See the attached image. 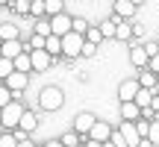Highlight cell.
Segmentation results:
<instances>
[{"label":"cell","instance_id":"6da1fadb","mask_svg":"<svg viewBox=\"0 0 159 147\" xmlns=\"http://www.w3.org/2000/svg\"><path fill=\"white\" fill-rule=\"evenodd\" d=\"M21 115H24V106L18 100H9L3 109H0V124L6 127V130H18V124H21Z\"/></svg>","mask_w":159,"mask_h":147},{"label":"cell","instance_id":"7a4b0ae2","mask_svg":"<svg viewBox=\"0 0 159 147\" xmlns=\"http://www.w3.org/2000/svg\"><path fill=\"white\" fill-rule=\"evenodd\" d=\"M39 103H41V109H47V112H56V109L65 103V94H62L59 85H47V88H41Z\"/></svg>","mask_w":159,"mask_h":147},{"label":"cell","instance_id":"3957f363","mask_svg":"<svg viewBox=\"0 0 159 147\" xmlns=\"http://www.w3.org/2000/svg\"><path fill=\"white\" fill-rule=\"evenodd\" d=\"M83 44H85V35L83 33H65L62 35V53L65 56H71V59H77L80 53H83Z\"/></svg>","mask_w":159,"mask_h":147},{"label":"cell","instance_id":"277c9868","mask_svg":"<svg viewBox=\"0 0 159 147\" xmlns=\"http://www.w3.org/2000/svg\"><path fill=\"white\" fill-rule=\"evenodd\" d=\"M71 24H74V18L65 15V12H59V15H50V33L62 38L65 33H71Z\"/></svg>","mask_w":159,"mask_h":147},{"label":"cell","instance_id":"5b68a950","mask_svg":"<svg viewBox=\"0 0 159 147\" xmlns=\"http://www.w3.org/2000/svg\"><path fill=\"white\" fill-rule=\"evenodd\" d=\"M121 136H124V141L127 147H139V141H142V136H139V130H136V121H121Z\"/></svg>","mask_w":159,"mask_h":147},{"label":"cell","instance_id":"8992f818","mask_svg":"<svg viewBox=\"0 0 159 147\" xmlns=\"http://www.w3.org/2000/svg\"><path fill=\"white\" fill-rule=\"evenodd\" d=\"M30 62H33V71H47L53 62V56L41 47V50H30Z\"/></svg>","mask_w":159,"mask_h":147},{"label":"cell","instance_id":"52a82bcc","mask_svg":"<svg viewBox=\"0 0 159 147\" xmlns=\"http://www.w3.org/2000/svg\"><path fill=\"white\" fill-rule=\"evenodd\" d=\"M27 47L21 44L18 38H6V41H0V56H6V59H15L18 53H24Z\"/></svg>","mask_w":159,"mask_h":147},{"label":"cell","instance_id":"ba28073f","mask_svg":"<svg viewBox=\"0 0 159 147\" xmlns=\"http://www.w3.org/2000/svg\"><path fill=\"white\" fill-rule=\"evenodd\" d=\"M3 82L9 85V91H12V94H18V91H24V88H27V74H24V71H12L9 77L3 79Z\"/></svg>","mask_w":159,"mask_h":147},{"label":"cell","instance_id":"9c48e42d","mask_svg":"<svg viewBox=\"0 0 159 147\" xmlns=\"http://www.w3.org/2000/svg\"><path fill=\"white\" fill-rule=\"evenodd\" d=\"M94 115H91V112H80L77 115V118H74V130L80 132V136H89V130H91V127H94Z\"/></svg>","mask_w":159,"mask_h":147},{"label":"cell","instance_id":"30bf717a","mask_svg":"<svg viewBox=\"0 0 159 147\" xmlns=\"http://www.w3.org/2000/svg\"><path fill=\"white\" fill-rule=\"evenodd\" d=\"M109 136H112V127L106 121H94V127L89 130V138H94V141H109Z\"/></svg>","mask_w":159,"mask_h":147},{"label":"cell","instance_id":"8fae6325","mask_svg":"<svg viewBox=\"0 0 159 147\" xmlns=\"http://www.w3.org/2000/svg\"><path fill=\"white\" fill-rule=\"evenodd\" d=\"M139 88H142V85H139V79H124V82L118 85V97H121V103H124V100H133Z\"/></svg>","mask_w":159,"mask_h":147},{"label":"cell","instance_id":"7c38bea8","mask_svg":"<svg viewBox=\"0 0 159 147\" xmlns=\"http://www.w3.org/2000/svg\"><path fill=\"white\" fill-rule=\"evenodd\" d=\"M121 118L124 121H139L142 118V106H139L136 100H124L121 103Z\"/></svg>","mask_w":159,"mask_h":147},{"label":"cell","instance_id":"4fadbf2b","mask_svg":"<svg viewBox=\"0 0 159 147\" xmlns=\"http://www.w3.org/2000/svg\"><path fill=\"white\" fill-rule=\"evenodd\" d=\"M115 15L130 21V18L136 15V3H130V0H115Z\"/></svg>","mask_w":159,"mask_h":147},{"label":"cell","instance_id":"5bb4252c","mask_svg":"<svg viewBox=\"0 0 159 147\" xmlns=\"http://www.w3.org/2000/svg\"><path fill=\"white\" fill-rule=\"evenodd\" d=\"M148 59H150V56H148V50H144V44L130 50V62L136 65V68H148Z\"/></svg>","mask_w":159,"mask_h":147},{"label":"cell","instance_id":"9a60e30c","mask_svg":"<svg viewBox=\"0 0 159 147\" xmlns=\"http://www.w3.org/2000/svg\"><path fill=\"white\" fill-rule=\"evenodd\" d=\"M35 127H39V118H35L33 112H27V109H24V115H21V124H18V130H24V132L30 136V132H33Z\"/></svg>","mask_w":159,"mask_h":147},{"label":"cell","instance_id":"2e32d148","mask_svg":"<svg viewBox=\"0 0 159 147\" xmlns=\"http://www.w3.org/2000/svg\"><path fill=\"white\" fill-rule=\"evenodd\" d=\"M44 50L50 53V56H59V53H62V38H59V35H47L44 38Z\"/></svg>","mask_w":159,"mask_h":147},{"label":"cell","instance_id":"e0dca14e","mask_svg":"<svg viewBox=\"0 0 159 147\" xmlns=\"http://www.w3.org/2000/svg\"><path fill=\"white\" fill-rule=\"evenodd\" d=\"M12 62H15V71H24V74H30V71H33V62H30V50L18 53Z\"/></svg>","mask_w":159,"mask_h":147},{"label":"cell","instance_id":"ac0fdd59","mask_svg":"<svg viewBox=\"0 0 159 147\" xmlns=\"http://www.w3.org/2000/svg\"><path fill=\"white\" fill-rule=\"evenodd\" d=\"M156 82H159V74H153L150 68H144L142 77H139V85H144V88H156Z\"/></svg>","mask_w":159,"mask_h":147},{"label":"cell","instance_id":"d6986e66","mask_svg":"<svg viewBox=\"0 0 159 147\" xmlns=\"http://www.w3.org/2000/svg\"><path fill=\"white\" fill-rule=\"evenodd\" d=\"M133 100H136L142 109H144V106H150V100H153V88H144V85H142V88L136 91V97H133Z\"/></svg>","mask_w":159,"mask_h":147},{"label":"cell","instance_id":"ffe728a7","mask_svg":"<svg viewBox=\"0 0 159 147\" xmlns=\"http://www.w3.org/2000/svg\"><path fill=\"white\" fill-rule=\"evenodd\" d=\"M118 21H121V18H109V21H103V24H100L103 38H115V27H118Z\"/></svg>","mask_w":159,"mask_h":147},{"label":"cell","instance_id":"44dd1931","mask_svg":"<svg viewBox=\"0 0 159 147\" xmlns=\"http://www.w3.org/2000/svg\"><path fill=\"white\" fill-rule=\"evenodd\" d=\"M130 35H133V27H130V24L124 21V18H121V21H118V27H115V38L127 41V38H130Z\"/></svg>","mask_w":159,"mask_h":147},{"label":"cell","instance_id":"7402d4cb","mask_svg":"<svg viewBox=\"0 0 159 147\" xmlns=\"http://www.w3.org/2000/svg\"><path fill=\"white\" fill-rule=\"evenodd\" d=\"M6 38H18V27L15 24H0V41H6Z\"/></svg>","mask_w":159,"mask_h":147},{"label":"cell","instance_id":"603a6c76","mask_svg":"<svg viewBox=\"0 0 159 147\" xmlns=\"http://www.w3.org/2000/svg\"><path fill=\"white\" fill-rule=\"evenodd\" d=\"M12 71H15V62H12V59H6V56H0V79H6Z\"/></svg>","mask_w":159,"mask_h":147},{"label":"cell","instance_id":"cb8c5ba5","mask_svg":"<svg viewBox=\"0 0 159 147\" xmlns=\"http://www.w3.org/2000/svg\"><path fill=\"white\" fill-rule=\"evenodd\" d=\"M85 41H94V44H100V41H103L100 27H89V29H85Z\"/></svg>","mask_w":159,"mask_h":147},{"label":"cell","instance_id":"d4e9b609","mask_svg":"<svg viewBox=\"0 0 159 147\" xmlns=\"http://www.w3.org/2000/svg\"><path fill=\"white\" fill-rule=\"evenodd\" d=\"M59 141H62L65 147H77V144H80V132H77V130H74V132H65Z\"/></svg>","mask_w":159,"mask_h":147},{"label":"cell","instance_id":"484cf974","mask_svg":"<svg viewBox=\"0 0 159 147\" xmlns=\"http://www.w3.org/2000/svg\"><path fill=\"white\" fill-rule=\"evenodd\" d=\"M44 12L47 15H59L62 12V0H44Z\"/></svg>","mask_w":159,"mask_h":147},{"label":"cell","instance_id":"4316f807","mask_svg":"<svg viewBox=\"0 0 159 147\" xmlns=\"http://www.w3.org/2000/svg\"><path fill=\"white\" fill-rule=\"evenodd\" d=\"M0 147H18V136L15 132H3L0 136Z\"/></svg>","mask_w":159,"mask_h":147},{"label":"cell","instance_id":"83f0119b","mask_svg":"<svg viewBox=\"0 0 159 147\" xmlns=\"http://www.w3.org/2000/svg\"><path fill=\"white\" fill-rule=\"evenodd\" d=\"M144 138H150V144H159V121H150V130Z\"/></svg>","mask_w":159,"mask_h":147},{"label":"cell","instance_id":"f1b7e54d","mask_svg":"<svg viewBox=\"0 0 159 147\" xmlns=\"http://www.w3.org/2000/svg\"><path fill=\"white\" fill-rule=\"evenodd\" d=\"M30 15H33V18L47 15V12H44V0H33V6H30Z\"/></svg>","mask_w":159,"mask_h":147},{"label":"cell","instance_id":"f546056e","mask_svg":"<svg viewBox=\"0 0 159 147\" xmlns=\"http://www.w3.org/2000/svg\"><path fill=\"white\" fill-rule=\"evenodd\" d=\"M9 100H12V91H9V85L3 82V85H0V109H3V106H6Z\"/></svg>","mask_w":159,"mask_h":147},{"label":"cell","instance_id":"4dcf8cb0","mask_svg":"<svg viewBox=\"0 0 159 147\" xmlns=\"http://www.w3.org/2000/svg\"><path fill=\"white\" fill-rule=\"evenodd\" d=\"M94 53H97V44H94V41H85V44H83V53H80V56L91 59V56H94Z\"/></svg>","mask_w":159,"mask_h":147},{"label":"cell","instance_id":"1f68e13d","mask_svg":"<svg viewBox=\"0 0 159 147\" xmlns=\"http://www.w3.org/2000/svg\"><path fill=\"white\" fill-rule=\"evenodd\" d=\"M136 130H139V136L144 138V136H148V130H150V121H148V118H139V121H136Z\"/></svg>","mask_w":159,"mask_h":147},{"label":"cell","instance_id":"d6a6232c","mask_svg":"<svg viewBox=\"0 0 159 147\" xmlns=\"http://www.w3.org/2000/svg\"><path fill=\"white\" fill-rule=\"evenodd\" d=\"M44 38H47V35H39V33H35L33 41H30V50H41V47H44Z\"/></svg>","mask_w":159,"mask_h":147},{"label":"cell","instance_id":"836d02e7","mask_svg":"<svg viewBox=\"0 0 159 147\" xmlns=\"http://www.w3.org/2000/svg\"><path fill=\"white\" fill-rule=\"evenodd\" d=\"M30 6H33V0H15V9L21 15H30Z\"/></svg>","mask_w":159,"mask_h":147},{"label":"cell","instance_id":"e575fe53","mask_svg":"<svg viewBox=\"0 0 159 147\" xmlns=\"http://www.w3.org/2000/svg\"><path fill=\"white\" fill-rule=\"evenodd\" d=\"M71 29H74V33H83V35H85V29H89V24H85L83 18H74V24H71Z\"/></svg>","mask_w":159,"mask_h":147},{"label":"cell","instance_id":"d590c367","mask_svg":"<svg viewBox=\"0 0 159 147\" xmlns=\"http://www.w3.org/2000/svg\"><path fill=\"white\" fill-rule=\"evenodd\" d=\"M109 141H115V147H127L124 136H121V130H112V136H109Z\"/></svg>","mask_w":159,"mask_h":147},{"label":"cell","instance_id":"8d00e7d4","mask_svg":"<svg viewBox=\"0 0 159 147\" xmlns=\"http://www.w3.org/2000/svg\"><path fill=\"white\" fill-rule=\"evenodd\" d=\"M35 33L39 35H50V21H39L35 24Z\"/></svg>","mask_w":159,"mask_h":147},{"label":"cell","instance_id":"74e56055","mask_svg":"<svg viewBox=\"0 0 159 147\" xmlns=\"http://www.w3.org/2000/svg\"><path fill=\"white\" fill-rule=\"evenodd\" d=\"M148 68L153 71V74H159V53H153V56L148 59Z\"/></svg>","mask_w":159,"mask_h":147},{"label":"cell","instance_id":"f35d334b","mask_svg":"<svg viewBox=\"0 0 159 147\" xmlns=\"http://www.w3.org/2000/svg\"><path fill=\"white\" fill-rule=\"evenodd\" d=\"M144 50H148V56H153V53H159V41L153 44V41H150V44H144Z\"/></svg>","mask_w":159,"mask_h":147},{"label":"cell","instance_id":"ab89813d","mask_svg":"<svg viewBox=\"0 0 159 147\" xmlns=\"http://www.w3.org/2000/svg\"><path fill=\"white\" fill-rule=\"evenodd\" d=\"M18 147H35V144L30 141V138H18Z\"/></svg>","mask_w":159,"mask_h":147},{"label":"cell","instance_id":"60d3db41","mask_svg":"<svg viewBox=\"0 0 159 147\" xmlns=\"http://www.w3.org/2000/svg\"><path fill=\"white\" fill-rule=\"evenodd\" d=\"M85 147H103V141H94V138H89V141H85Z\"/></svg>","mask_w":159,"mask_h":147},{"label":"cell","instance_id":"b9f144b4","mask_svg":"<svg viewBox=\"0 0 159 147\" xmlns=\"http://www.w3.org/2000/svg\"><path fill=\"white\" fill-rule=\"evenodd\" d=\"M44 147H65V144H62V141H47Z\"/></svg>","mask_w":159,"mask_h":147},{"label":"cell","instance_id":"7bdbcfd3","mask_svg":"<svg viewBox=\"0 0 159 147\" xmlns=\"http://www.w3.org/2000/svg\"><path fill=\"white\" fill-rule=\"evenodd\" d=\"M103 147H115V141H103Z\"/></svg>","mask_w":159,"mask_h":147},{"label":"cell","instance_id":"ee69618b","mask_svg":"<svg viewBox=\"0 0 159 147\" xmlns=\"http://www.w3.org/2000/svg\"><path fill=\"white\" fill-rule=\"evenodd\" d=\"M9 3H12V0H0V6H9Z\"/></svg>","mask_w":159,"mask_h":147},{"label":"cell","instance_id":"f6af8a7d","mask_svg":"<svg viewBox=\"0 0 159 147\" xmlns=\"http://www.w3.org/2000/svg\"><path fill=\"white\" fill-rule=\"evenodd\" d=\"M130 3H136V6H142V3H144V0H130Z\"/></svg>","mask_w":159,"mask_h":147},{"label":"cell","instance_id":"bcb514c9","mask_svg":"<svg viewBox=\"0 0 159 147\" xmlns=\"http://www.w3.org/2000/svg\"><path fill=\"white\" fill-rule=\"evenodd\" d=\"M153 94H156V97H159V82H156V88H153Z\"/></svg>","mask_w":159,"mask_h":147},{"label":"cell","instance_id":"7dc6e473","mask_svg":"<svg viewBox=\"0 0 159 147\" xmlns=\"http://www.w3.org/2000/svg\"><path fill=\"white\" fill-rule=\"evenodd\" d=\"M12 3H15V0H12Z\"/></svg>","mask_w":159,"mask_h":147}]
</instances>
